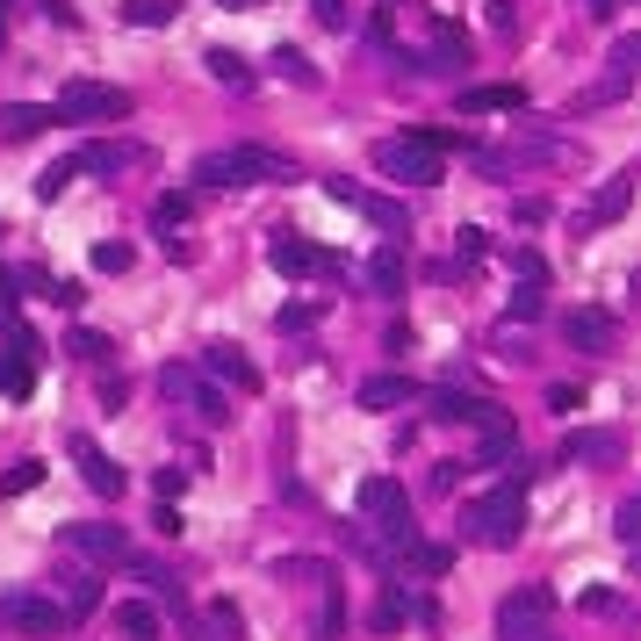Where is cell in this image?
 I'll list each match as a JSON object with an SVG mask.
<instances>
[{"label":"cell","mask_w":641,"mask_h":641,"mask_svg":"<svg viewBox=\"0 0 641 641\" xmlns=\"http://www.w3.org/2000/svg\"><path fill=\"white\" fill-rule=\"evenodd\" d=\"M288 151L274 145H224L195 159V188H267V180H288Z\"/></svg>","instance_id":"obj_1"},{"label":"cell","mask_w":641,"mask_h":641,"mask_svg":"<svg viewBox=\"0 0 641 641\" xmlns=\"http://www.w3.org/2000/svg\"><path fill=\"white\" fill-rule=\"evenodd\" d=\"M354 505H361V526L375 533V555H411V548H418V526H411V497H404V483L368 476Z\"/></svg>","instance_id":"obj_2"},{"label":"cell","mask_w":641,"mask_h":641,"mask_svg":"<svg viewBox=\"0 0 641 641\" xmlns=\"http://www.w3.org/2000/svg\"><path fill=\"white\" fill-rule=\"evenodd\" d=\"M375 174L411 180V188H433L447 174V130H418V137H375Z\"/></svg>","instance_id":"obj_3"},{"label":"cell","mask_w":641,"mask_h":641,"mask_svg":"<svg viewBox=\"0 0 641 641\" xmlns=\"http://www.w3.org/2000/svg\"><path fill=\"white\" fill-rule=\"evenodd\" d=\"M519 533H526V469H512L491 497L469 505V541L476 548H512Z\"/></svg>","instance_id":"obj_4"},{"label":"cell","mask_w":641,"mask_h":641,"mask_svg":"<svg viewBox=\"0 0 641 641\" xmlns=\"http://www.w3.org/2000/svg\"><path fill=\"white\" fill-rule=\"evenodd\" d=\"M0 628H14V634H29V641H58V634L72 628V605L51 599V591L14 584V591H0Z\"/></svg>","instance_id":"obj_5"},{"label":"cell","mask_w":641,"mask_h":641,"mask_svg":"<svg viewBox=\"0 0 641 641\" xmlns=\"http://www.w3.org/2000/svg\"><path fill=\"white\" fill-rule=\"evenodd\" d=\"M130 109L137 101L109 80H66L58 87V116H66V124H124Z\"/></svg>","instance_id":"obj_6"},{"label":"cell","mask_w":641,"mask_h":641,"mask_svg":"<svg viewBox=\"0 0 641 641\" xmlns=\"http://www.w3.org/2000/svg\"><path fill=\"white\" fill-rule=\"evenodd\" d=\"M548 628H555V591L548 584H519L497 605V641H548Z\"/></svg>","instance_id":"obj_7"},{"label":"cell","mask_w":641,"mask_h":641,"mask_svg":"<svg viewBox=\"0 0 641 641\" xmlns=\"http://www.w3.org/2000/svg\"><path fill=\"white\" fill-rule=\"evenodd\" d=\"M267 267H274V274H296V282H310V274H339V253L310 246L303 231H267Z\"/></svg>","instance_id":"obj_8"},{"label":"cell","mask_w":641,"mask_h":641,"mask_svg":"<svg viewBox=\"0 0 641 641\" xmlns=\"http://www.w3.org/2000/svg\"><path fill=\"white\" fill-rule=\"evenodd\" d=\"M425 404H433L440 425H476V433H497V425H512L505 404H491V396H469V389H433Z\"/></svg>","instance_id":"obj_9"},{"label":"cell","mask_w":641,"mask_h":641,"mask_svg":"<svg viewBox=\"0 0 641 641\" xmlns=\"http://www.w3.org/2000/svg\"><path fill=\"white\" fill-rule=\"evenodd\" d=\"M159 383H166V396H180V404H188L195 418H209V425L231 418V396H224V383H209L203 368H166Z\"/></svg>","instance_id":"obj_10"},{"label":"cell","mask_w":641,"mask_h":641,"mask_svg":"<svg viewBox=\"0 0 641 641\" xmlns=\"http://www.w3.org/2000/svg\"><path fill=\"white\" fill-rule=\"evenodd\" d=\"M203 375H209V383H224V389H231V396H259V368H253L246 354H238L231 339L203 346Z\"/></svg>","instance_id":"obj_11"},{"label":"cell","mask_w":641,"mask_h":641,"mask_svg":"<svg viewBox=\"0 0 641 641\" xmlns=\"http://www.w3.org/2000/svg\"><path fill=\"white\" fill-rule=\"evenodd\" d=\"M66 454L80 462V483H87L95 497H124V469H116V462H109V454H101L87 433H72V440H66Z\"/></svg>","instance_id":"obj_12"},{"label":"cell","mask_w":641,"mask_h":641,"mask_svg":"<svg viewBox=\"0 0 641 641\" xmlns=\"http://www.w3.org/2000/svg\"><path fill=\"white\" fill-rule=\"evenodd\" d=\"M66 548L87 562H130V533L124 526H95V519H80V526H66Z\"/></svg>","instance_id":"obj_13"},{"label":"cell","mask_w":641,"mask_h":641,"mask_svg":"<svg viewBox=\"0 0 641 641\" xmlns=\"http://www.w3.org/2000/svg\"><path fill=\"white\" fill-rule=\"evenodd\" d=\"M562 332H570V346H584V354H613V339H620L613 310H570Z\"/></svg>","instance_id":"obj_14"},{"label":"cell","mask_w":641,"mask_h":641,"mask_svg":"<svg viewBox=\"0 0 641 641\" xmlns=\"http://www.w3.org/2000/svg\"><path fill=\"white\" fill-rule=\"evenodd\" d=\"M628 203H634V180H628V174L605 180V188L591 195V209L576 217V231H605V224H620V217H628Z\"/></svg>","instance_id":"obj_15"},{"label":"cell","mask_w":641,"mask_h":641,"mask_svg":"<svg viewBox=\"0 0 641 641\" xmlns=\"http://www.w3.org/2000/svg\"><path fill=\"white\" fill-rule=\"evenodd\" d=\"M620 454H628V440L620 433H605V425H584V433H570L562 440V462H620Z\"/></svg>","instance_id":"obj_16"},{"label":"cell","mask_w":641,"mask_h":641,"mask_svg":"<svg viewBox=\"0 0 641 641\" xmlns=\"http://www.w3.org/2000/svg\"><path fill=\"white\" fill-rule=\"evenodd\" d=\"M526 109V87H469L462 95V116H512Z\"/></svg>","instance_id":"obj_17"},{"label":"cell","mask_w":641,"mask_h":641,"mask_svg":"<svg viewBox=\"0 0 641 641\" xmlns=\"http://www.w3.org/2000/svg\"><path fill=\"white\" fill-rule=\"evenodd\" d=\"M51 124H66V116L37 109V101H8V109H0V137H37V130H51Z\"/></svg>","instance_id":"obj_18"},{"label":"cell","mask_w":641,"mask_h":641,"mask_svg":"<svg viewBox=\"0 0 641 641\" xmlns=\"http://www.w3.org/2000/svg\"><path fill=\"white\" fill-rule=\"evenodd\" d=\"M418 72H469V37H462V29H440L433 51L418 58Z\"/></svg>","instance_id":"obj_19"},{"label":"cell","mask_w":641,"mask_h":641,"mask_svg":"<svg viewBox=\"0 0 641 641\" xmlns=\"http://www.w3.org/2000/svg\"><path fill=\"white\" fill-rule=\"evenodd\" d=\"M418 383L411 375H375V383H361V411H389V404H411Z\"/></svg>","instance_id":"obj_20"},{"label":"cell","mask_w":641,"mask_h":641,"mask_svg":"<svg viewBox=\"0 0 641 641\" xmlns=\"http://www.w3.org/2000/svg\"><path fill=\"white\" fill-rule=\"evenodd\" d=\"M469 469H519V433H512V425L483 433V447H476V462H469Z\"/></svg>","instance_id":"obj_21"},{"label":"cell","mask_w":641,"mask_h":641,"mask_svg":"<svg viewBox=\"0 0 641 641\" xmlns=\"http://www.w3.org/2000/svg\"><path fill=\"white\" fill-rule=\"evenodd\" d=\"M145 151L137 145H80V166L87 174H124V166H137Z\"/></svg>","instance_id":"obj_22"},{"label":"cell","mask_w":641,"mask_h":641,"mask_svg":"<svg viewBox=\"0 0 641 641\" xmlns=\"http://www.w3.org/2000/svg\"><path fill=\"white\" fill-rule=\"evenodd\" d=\"M116 628H124L130 641H159V605H145V599H124V605H116Z\"/></svg>","instance_id":"obj_23"},{"label":"cell","mask_w":641,"mask_h":641,"mask_svg":"<svg viewBox=\"0 0 641 641\" xmlns=\"http://www.w3.org/2000/svg\"><path fill=\"white\" fill-rule=\"evenodd\" d=\"M203 66H209V80H217V87H238V95H246V87H253V66H246V58H238V51H224V43H217V51L203 58Z\"/></svg>","instance_id":"obj_24"},{"label":"cell","mask_w":641,"mask_h":641,"mask_svg":"<svg viewBox=\"0 0 641 641\" xmlns=\"http://www.w3.org/2000/svg\"><path fill=\"white\" fill-rule=\"evenodd\" d=\"M368 282H375V296H396L404 288V246H383L368 259Z\"/></svg>","instance_id":"obj_25"},{"label":"cell","mask_w":641,"mask_h":641,"mask_svg":"<svg viewBox=\"0 0 641 641\" xmlns=\"http://www.w3.org/2000/svg\"><path fill=\"white\" fill-rule=\"evenodd\" d=\"M361 217L375 224V231H411V217H404V203H389V195H361Z\"/></svg>","instance_id":"obj_26"},{"label":"cell","mask_w":641,"mask_h":641,"mask_svg":"<svg viewBox=\"0 0 641 641\" xmlns=\"http://www.w3.org/2000/svg\"><path fill=\"white\" fill-rule=\"evenodd\" d=\"M72 174H87L80 151H72V159H58V166H43V174H37V203H58V195L72 188Z\"/></svg>","instance_id":"obj_27"},{"label":"cell","mask_w":641,"mask_h":641,"mask_svg":"<svg viewBox=\"0 0 641 641\" xmlns=\"http://www.w3.org/2000/svg\"><path fill=\"white\" fill-rule=\"evenodd\" d=\"M66 354H72V361H109V354H116V339H109V332L72 325V332H66Z\"/></svg>","instance_id":"obj_28"},{"label":"cell","mask_w":641,"mask_h":641,"mask_svg":"<svg viewBox=\"0 0 641 641\" xmlns=\"http://www.w3.org/2000/svg\"><path fill=\"white\" fill-rule=\"evenodd\" d=\"M174 14H180V0H130L124 22H130V29H166Z\"/></svg>","instance_id":"obj_29"},{"label":"cell","mask_w":641,"mask_h":641,"mask_svg":"<svg viewBox=\"0 0 641 641\" xmlns=\"http://www.w3.org/2000/svg\"><path fill=\"white\" fill-rule=\"evenodd\" d=\"M411 570H418V576H447L454 570V548H440V541H418V548H411Z\"/></svg>","instance_id":"obj_30"},{"label":"cell","mask_w":641,"mask_h":641,"mask_svg":"<svg viewBox=\"0 0 641 641\" xmlns=\"http://www.w3.org/2000/svg\"><path fill=\"white\" fill-rule=\"evenodd\" d=\"M58 584H66V605H72V620H80V613H95V599H101V591H95V576H87V570H66Z\"/></svg>","instance_id":"obj_31"},{"label":"cell","mask_w":641,"mask_h":641,"mask_svg":"<svg viewBox=\"0 0 641 641\" xmlns=\"http://www.w3.org/2000/svg\"><path fill=\"white\" fill-rule=\"evenodd\" d=\"M274 72H282L288 87H317V66H310V58H303V51H288V43H282V51H274Z\"/></svg>","instance_id":"obj_32"},{"label":"cell","mask_w":641,"mask_h":641,"mask_svg":"<svg viewBox=\"0 0 641 641\" xmlns=\"http://www.w3.org/2000/svg\"><path fill=\"white\" fill-rule=\"evenodd\" d=\"M37 389V375H29L22 354H0V396H29Z\"/></svg>","instance_id":"obj_33"},{"label":"cell","mask_w":641,"mask_h":641,"mask_svg":"<svg viewBox=\"0 0 641 641\" xmlns=\"http://www.w3.org/2000/svg\"><path fill=\"white\" fill-rule=\"evenodd\" d=\"M37 476H43V462H14L8 476H0V497H22V491H37Z\"/></svg>","instance_id":"obj_34"},{"label":"cell","mask_w":641,"mask_h":641,"mask_svg":"<svg viewBox=\"0 0 641 641\" xmlns=\"http://www.w3.org/2000/svg\"><path fill=\"white\" fill-rule=\"evenodd\" d=\"M151 224H159V231H180V224H188V195H159Z\"/></svg>","instance_id":"obj_35"},{"label":"cell","mask_w":641,"mask_h":641,"mask_svg":"<svg viewBox=\"0 0 641 641\" xmlns=\"http://www.w3.org/2000/svg\"><path fill=\"white\" fill-rule=\"evenodd\" d=\"M613 533H620V541H641V497H628V505L613 512Z\"/></svg>","instance_id":"obj_36"},{"label":"cell","mask_w":641,"mask_h":641,"mask_svg":"<svg viewBox=\"0 0 641 641\" xmlns=\"http://www.w3.org/2000/svg\"><path fill=\"white\" fill-rule=\"evenodd\" d=\"M620 87H628V72H613V80L584 87V109H605V101H620Z\"/></svg>","instance_id":"obj_37"},{"label":"cell","mask_w":641,"mask_h":641,"mask_svg":"<svg viewBox=\"0 0 641 641\" xmlns=\"http://www.w3.org/2000/svg\"><path fill=\"white\" fill-rule=\"evenodd\" d=\"M641 66V29H634V37H620L613 43V72H634Z\"/></svg>","instance_id":"obj_38"},{"label":"cell","mask_w":641,"mask_h":641,"mask_svg":"<svg viewBox=\"0 0 641 641\" xmlns=\"http://www.w3.org/2000/svg\"><path fill=\"white\" fill-rule=\"evenodd\" d=\"M512 317H519V325H533V317H541V288H519V296H512Z\"/></svg>","instance_id":"obj_39"},{"label":"cell","mask_w":641,"mask_h":641,"mask_svg":"<svg viewBox=\"0 0 641 641\" xmlns=\"http://www.w3.org/2000/svg\"><path fill=\"white\" fill-rule=\"evenodd\" d=\"M274 325H282V332H310V325H317V310H310V303H288V310L274 317Z\"/></svg>","instance_id":"obj_40"},{"label":"cell","mask_w":641,"mask_h":641,"mask_svg":"<svg viewBox=\"0 0 641 641\" xmlns=\"http://www.w3.org/2000/svg\"><path fill=\"white\" fill-rule=\"evenodd\" d=\"M95 267L101 274H124L130 267V246H95Z\"/></svg>","instance_id":"obj_41"},{"label":"cell","mask_w":641,"mask_h":641,"mask_svg":"<svg viewBox=\"0 0 641 641\" xmlns=\"http://www.w3.org/2000/svg\"><path fill=\"white\" fill-rule=\"evenodd\" d=\"M483 22H491V29H512L519 8H512V0H483Z\"/></svg>","instance_id":"obj_42"},{"label":"cell","mask_w":641,"mask_h":641,"mask_svg":"<svg viewBox=\"0 0 641 641\" xmlns=\"http://www.w3.org/2000/svg\"><path fill=\"white\" fill-rule=\"evenodd\" d=\"M310 14H317L325 29H346V0H310Z\"/></svg>","instance_id":"obj_43"},{"label":"cell","mask_w":641,"mask_h":641,"mask_svg":"<svg viewBox=\"0 0 641 641\" xmlns=\"http://www.w3.org/2000/svg\"><path fill=\"white\" fill-rule=\"evenodd\" d=\"M130 404V383L124 375H109V383H101V411H124Z\"/></svg>","instance_id":"obj_44"},{"label":"cell","mask_w":641,"mask_h":641,"mask_svg":"<svg viewBox=\"0 0 641 641\" xmlns=\"http://www.w3.org/2000/svg\"><path fill=\"white\" fill-rule=\"evenodd\" d=\"M576 404H584V389H576V383H555V389H548V411H576Z\"/></svg>","instance_id":"obj_45"},{"label":"cell","mask_w":641,"mask_h":641,"mask_svg":"<svg viewBox=\"0 0 641 641\" xmlns=\"http://www.w3.org/2000/svg\"><path fill=\"white\" fill-rule=\"evenodd\" d=\"M375 628H383V634L404 628V599H383V605H375Z\"/></svg>","instance_id":"obj_46"},{"label":"cell","mask_w":641,"mask_h":641,"mask_svg":"<svg viewBox=\"0 0 641 641\" xmlns=\"http://www.w3.org/2000/svg\"><path fill=\"white\" fill-rule=\"evenodd\" d=\"M512 267H519V274H526V282H533V288H541V274H548V267H541V253H526V246H519V253H512Z\"/></svg>","instance_id":"obj_47"},{"label":"cell","mask_w":641,"mask_h":641,"mask_svg":"<svg viewBox=\"0 0 641 641\" xmlns=\"http://www.w3.org/2000/svg\"><path fill=\"white\" fill-rule=\"evenodd\" d=\"M151 491H159V505H174V491H180V469H159V476H151Z\"/></svg>","instance_id":"obj_48"},{"label":"cell","mask_w":641,"mask_h":641,"mask_svg":"<svg viewBox=\"0 0 641 641\" xmlns=\"http://www.w3.org/2000/svg\"><path fill=\"white\" fill-rule=\"evenodd\" d=\"M584 613H620V591H584Z\"/></svg>","instance_id":"obj_49"},{"label":"cell","mask_w":641,"mask_h":641,"mask_svg":"<svg viewBox=\"0 0 641 641\" xmlns=\"http://www.w3.org/2000/svg\"><path fill=\"white\" fill-rule=\"evenodd\" d=\"M462 476H469V462H462V469H454V462H440V469H433V491H454Z\"/></svg>","instance_id":"obj_50"},{"label":"cell","mask_w":641,"mask_h":641,"mask_svg":"<svg viewBox=\"0 0 641 641\" xmlns=\"http://www.w3.org/2000/svg\"><path fill=\"white\" fill-rule=\"evenodd\" d=\"M576 8H584L591 22H613V14H620V0H576Z\"/></svg>","instance_id":"obj_51"},{"label":"cell","mask_w":641,"mask_h":641,"mask_svg":"<svg viewBox=\"0 0 641 641\" xmlns=\"http://www.w3.org/2000/svg\"><path fill=\"white\" fill-rule=\"evenodd\" d=\"M8 8H14V0H0V29H8Z\"/></svg>","instance_id":"obj_52"},{"label":"cell","mask_w":641,"mask_h":641,"mask_svg":"<svg viewBox=\"0 0 641 641\" xmlns=\"http://www.w3.org/2000/svg\"><path fill=\"white\" fill-rule=\"evenodd\" d=\"M224 8H259V0H224Z\"/></svg>","instance_id":"obj_53"},{"label":"cell","mask_w":641,"mask_h":641,"mask_svg":"<svg viewBox=\"0 0 641 641\" xmlns=\"http://www.w3.org/2000/svg\"><path fill=\"white\" fill-rule=\"evenodd\" d=\"M634 570H641V548H634Z\"/></svg>","instance_id":"obj_54"}]
</instances>
